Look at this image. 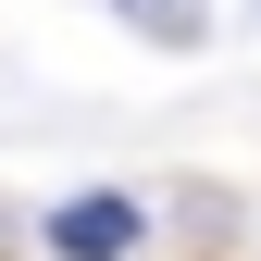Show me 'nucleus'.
I'll return each instance as SVG.
<instances>
[{"mask_svg": "<svg viewBox=\"0 0 261 261\" xmlns=\"http://www.w3.org/2000/svg\"><path fill=\"white\" fill-rule=\"evenodd\" d=\"M50 261H137V237H149V212H137V187H75L50 224Z\"/></svg>", "mask_w": 261, "mask_h": 261, "instance_id": "obj_1", "label": "nucleus"}, {"mask_svg": "<svg viewBox=\"0 0 261 261\" xmlns=\"http://www.w3.org/2000/svg\"><path fill=\"white\" fill-rule=\"evenodd\" d=\"M100 13L124 25V38H149V50H212V0H100Z\"/></svg>", "mask_w": 261, "mask_h": 261, "instance_id": "obj_2", "label": "nucleus"}, {"mask_svg": "<svg viewBox=\"0 0 261 261\" xmlns=\"http://www.w3.org/2000/svg\"><path fill=\"white\" fill-rule=\"evenodd\" d=\"M0 249H13V212H0Z\"/></svg>", "mask_w": 261, "mask_h": 261, "instance_id": "obj_3", "label": "nucleus"}]
</instances>
